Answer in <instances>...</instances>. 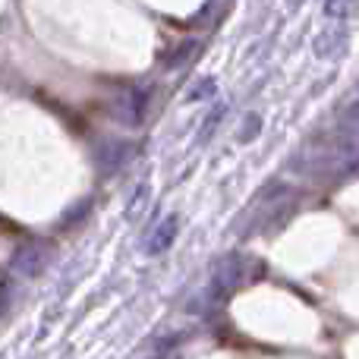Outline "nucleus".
<instances>
[{
    "mask_svg": "<svg viewBox=\"0 0 359 359\" xmlns=\"http://www.w3.org/2000/svg\"><path fill=\"white\" fill-rule=\"evenodd\" d=\"M41 259H44L41 243H29V246L16 249L10 268H13V274H19V278H35L38 268H41Z\"/></svg>",
    "mask_w": 359,
    "mask_h": 359,
    "instance_id": "nucleus-1",
    "label": "nucleus"
},
{
    "mask_svg": "<svg viewBox=\"0 0 359 359\" xmlns=\"http://www.w3.org/2000/svg\"><path fill=\"white\" fill-rule=\"evenodd\" d=\"M177 224H180V217H177V215L164 217V221L158 224V230L149 236V255H161L164 249H168L170 243L177 240Z\"/></svg>",
    "mask_w": 359,
    "mask_h": 359,
    "instance_id": "nucleus-2",
    "label": "nucleus"
},
{
    "mask_svg": "<svg viewBox=\"0 0 359 359\" xmlns=\"http://www.w3.org/2000/svg\"><path fill=\"white\" fill-rule=\"evenodd\" d=\"M211 92H215V82H211V79H205V82H198V86H192L186 98H189V101H202L205 95H211Z\"/></svg>",
    "mask_w": 359,
    "mask_h": 359,
    "instance_id": "nucleus-3",
    "label": "nucleus"
},
{
    "mask_svg": "<svg viewBox=\"0 0 359 359\" xmlns=\"http://www.w3.org/2000/svg\"><path fill=\"white\" fill-rule=\"evenodd\" d=\"M192 50H198V48H196V44H192V41L180 44V48H177V54H174V57H168V67H180V63H183L186 57L192 54Z\"/></svg>",
    "mask_w": 359,
    "mask_h": 359,
    "instance_id": "nucleus-4",
    "label": "nucleus"
},
{
    "mask_svg": "<svg viewBox=\"0 0 359 359\" xmlns=\"http://www.w3.org/2000/svg\"><path fill=\"white\" fill-rule=\"evenodd\" d=\"M221 114H224V107H217V111H215V114H211V117H208V120H205V130H202V139H205V136H208V133H211V130H215V123H217V120H221Z\"/></svg>",
    "mask_w": 359,
    "mask_h": 359,
    "instance_id": "nucleus-5",
    "label": "nucleus"
}]
</instances>
